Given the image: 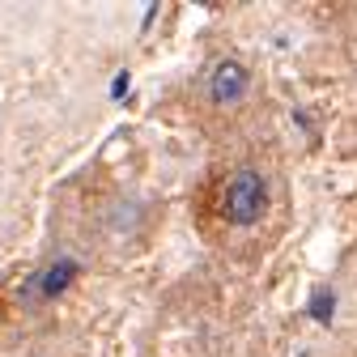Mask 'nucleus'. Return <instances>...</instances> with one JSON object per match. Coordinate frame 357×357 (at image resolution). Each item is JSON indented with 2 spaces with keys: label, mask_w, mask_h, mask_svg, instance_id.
I'll return each mask as SVG.
<instances>
[{
  "label": "nucleus",
  "mask_w": 357,
  "mask_h": 357,
  "mask_svg": "<svg viewBox=\"0 0 357 357\" xmlns=\"http://www.w3.org/2000/svg\"><path fill=\"white\" fill-rule=\"evenodd\" d=\"M306 310H310V319H315V324H332V315H336V294L328 285H315V289H310V298H306Z\"/></svg>",
  "instance_id": "4"
},
{
  "label": "nucleus",
  "mask_w": 357,
  "mask_h": 357,
  "mask_svg": "<svg viewBox=\"0 0 357 357\" xmlns=\"http://www.w3.org/2000/svg\"><path fill=\"white\" fill-rule=\"evenodd\" d=\"M128 89H132V73H119V77L111 81V98H123Z\"/></svg>",
  "instance_id": "5"
},
{
  "label": "nucleus",
  "mask_w": 357,
  "mask_h": 357,
  "mask_svg": "<svg viewBox=\"0 0 357 357\" xmlns=\"http://www.w3.org/2000/svg\"><path fill=\"white\" fill-rule=\"evenodd\" d=\"M77 277H81V264H77L73 255H56L38 277H30V289H34L38 298H60Z\"/></svg>",
  "instance_id": "3"
},
{
  "label": "nucleus",
  "mask_w": 357,
  "mask_h": 357,
  "mask_svg": "<svg viewBox=\"0 0 357 357\" xmlns=\"http://www.w3.org/2000/svg\"><path fill=\"white\" fill-rule=\"evenodd\" d=\"M264 208H268V178L259 170L243 166L226 188V221L238 226V230H247L264 217Z\"/></svg>",
  "instance_id": "1"
},
{
  "label": "nucleus",
  "mask_w": 357,
  "mask_h": 357,
  "mask_svg": "<svg viewBox=\"0 0 357 357\" xmlns=\"http://www.w3.org/2000/svg\"><path fill=\"white\" fill-rule=\"evenodd\" d=\"M247 85H251L247 64H238V60H217L213 73H208V98L217 107H234L247 94Z\"/></svg>",
  "instance_id": "2"
}]
</instances>
